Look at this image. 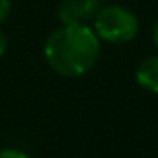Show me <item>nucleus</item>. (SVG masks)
Wrapping results in <instances>:
<instances>
[{
    "instance_id": "obj_6",
    "label": "nucleus",
    "mask_w": 158,
    "mask_h": 158,
    "mask_svg": "<svg viewBox=\"0 0 158 158\" xmlns=\"http://www.w3.org/2000/svg\"><path fill=\"white\" fill-rule=\"evenodd\" d=\"M11 11V0H0V24H2Z\"/></svg>"
},
{
    "instance_id": "obj_2",
    "label": "nucleus",
    "mask_w": 158,
    "mask_h": 158,
    "mask_svg": "<svg viewBox=\"0 0 158 158\" xmlns=\"http://www.w3.org/2000/svg\"><path fill=\"white\" fill-rule=\"evenodd\" d=\"M91 28L95 30L101 41L121 45L132 41L138 35L139 21L132 10L119 4H108V6H101V10L93 19Z\"/></svg>"
},
{
    "instance_id": "obj_5",
    "label": "nucleus",
    "mask_w": 158,
    "mask_h": 158,
    "mask_svg": "<svg viewBox=\"0 0 158 158\" xmlns=\"http://www.w3.org/2000/svg\"><path fill=\"white\" fill-rule=\"evenodd\" d=\"M0 158H28V154H24L19 149H2L0 151Z\"/></svg>"
},
{
    "instance_id": "obj_4",
    "label": "nucleus",
    "mask_w": 158,
    "mask_h": 158,
    "mask_svg": "<svg viewBox=\"0 0 158 158\" xmlns=\"http://www.w3.org/2000/svg\"><path fill=\"white\" fill-rule=\"evenodd\" d=\"M136 82L145 91L158 93V56H149L138 65Z\"/></svg>"
},
{
    "instance_id": "obj_3",
    "label": "nucleus",
    "mask_w": 158,
    "mask_h": 158,
    "mask_svg": "<svg viewBox=\"0 0 158 158\" xmlns=\"http://www.w3.org/2000/svg\"><path fill=\"white\" fill-rule=\"evenodd\" d=\"M102 0H61L58 17L61 24H88L95 19Z\"/></svg>"
},
{
    "instance_id": "obj_7",
    "label": "nucleus",
    "mask_w": 158,
    "mask_h": 158,
    "mask_svg": "<svg viewBox=\"0 0 158 158\" xmlns=\"http://www.w3.org/2000/svg\"><path fill=\"white\" fill-rule=\"evenodd\" d=\"M8 50V35L0 30V56H4Z\"/></svg>"
},
{
    "instance_id": "obj_1",
    "label": "nucleus",
    "mask_w": 158,
    "mask_h": 158,
    "mask_svg": "<svg viewBox=\"0 0 158 158\" xmlns=\"http://www.w3.org/2000/svg\"><path fill=\"white\" fill-rule=\"evenodd\" d=\"M45 60L61 76H82L101 58V39L89 24H61L45 43Z\"/></svg>"
},
{
    "instance_id": "obj_8",
    "label": "nucleus",
    "mask_w": 158,
    "mask_h": 158,
    "mask_svg": "<svg viewBox=\"0 0 158 158\" xmlns=\"http://www.w3.org/2000/svg\"><path fill=\"white\" fill-rule=\"evenodd\" d=\"M152 41H154V47L158 48V21H156V24L152 28Z\"/></svg>"
}]
</instances>
